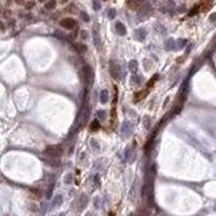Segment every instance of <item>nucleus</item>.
<instances>
[{
  "mask_svg": "<svg viewBox=\"0 0 216 216\" xmlns=\"http://www.w3.org/2000/svg\"><path fill=\"white\" fill-rule=\"evenodd\" d=\"M110 73L115 80L123 78V69H122V65H119L118 62H115V61H111V64H110Z\"/></svg>",
  "mask_w": 216,
  "mask_h": 216,
  "instance_id": "f257e3e1",
  "label": "nucleus"
},
{
  "mask_svg": "<svg viewBox=\"0 0 216 216\" xmlns=\"http://www.w3.org/2000/svg\"><path fill=\"white\" fill-rule=\"evenodd\" d=\"M45 154L50 158H58L62 154V147L60 145H54V146H49L45 150Z\"/></svg>",
  "mask_w": 216,
  "mask_h": 216,
  "instance_id": "f03ea898",
  "label": "nucleus"
},
{
  "mask_svg": "<svg viewBox=\"0 0 216 216\" xmlns=\"http://www.w3.org/2000/svg\"><path fill=\"white\" fill-rule=\"evenodd\" d=\"M132 128H134L132 122L126 120L124 123L122 124V127H120V135H122L123 138H128V137H131V134H132Z\"/></svg>",
  "mask_w": 216,
  "mask_h": 216,
  "instance_id": "7ed1b4c3",
  "label": "nucleus"
},
{
  "mask_svg": "<svg viewBox=\"0 0 216 216\" xmlns=\"http://www.w3.org/2000/svg\"><path fill=\"white\" fill-rule=\"evenodd\" d=\"M83 77L85 80V83L89 84L92 81V77H93V72H92V68L89 65H84L83 66Z\"/></svg>",
  "mask_w": 216,
  "mask_h": 216,
  "instance_id": "20e7f679",
  "label": "nucleus"
},
{
  "mask_svg": "<svg viewBox=\"0 0 216 216\" xmlns=\"http://www.w3.org/2000/svg\"><path fill=\"white\" fill-rule=\"evenodd\" d=\"M61 26L66 30H72V29H74V27L77 26V22H76L74 19H72V18H65V19L61 20Z\"/></svg>",
  "mask_w": 216,
  "mask_h": 216,
  "instance_id": "39448f33",
  "label": "nucleus"
},
{
  "mask_svg": "<svg viewBox=\"0 0 216 216\" xmlns=\"http://www.w3.org/2000/svg\"><path fill=\"white\" fill-rule=\"evenodd\" d=\"M93 43H94V47L97 49L99 51L103 49V42H101V37L99 34L97 30H93Z\"/></svg>",
  "mask_w": 216,
  "mask_h": 216,
  "instance_id": "423d86ee",
  "label": "nucleus"
},
{
  "mask_svg": "<svg viewBox=\"0 0 216 216\" xmlns=\"http://www.w3.org/2000/svg\"><path fill=\"white\" fill-rule=\"evenodd\" d=\"M164 47H165V50H168V51L177 50V42H176V39H173V38H169L165 40Z\"/></svg>",
  "mask_w": 216,
  "mask_h": 216,
  "instance_id": "0eeeda50",
  "label": "nucleus"
},
{
  "mask_svg": "<svg viewBox=\"0 0 216 216\" xmlns=\"http://www.w3.org/2000/svg\"><path fill=\"white\" fill-rule=\"evenodd\" d=\"M146 35H147V31L145 29H137L135 30V34H134V37L137 40H139V42H143V40L146 39Z\"/></svg>",
  "mask_w": 216,
  "mask_h": 216,
  "instance_id": "6e6552de",
  "label": "nucleus"
},
{
  "mask_svg": "<svg viewBox=\"0 0 216 216\" xmlns=\"http://www.w3.org/2000/svg\"><path fill=\"white\" fill-rule=\"evenodd\" d=\"M115 30H116V33H118L119 35H126V33H127L126 26L122 23V22H116V23H115Z\"/></svg>",
  "mask_w": 216,
  "mask_h": 216,
  "instance_id": "1a4fd4ad",
  "label": "nucleus"
},
{
  "mask_svg": "<svg viewBox=\"0 0 216 216\" xmlns=\"http://www.w3.org/2000/svg\"><path fill=\"white\" fill-rule=\"evenodd\" d=\"M172 10H174V3H173V0H166L165 6L161 7V11H162V12H169V11H172Z\"/></svg>",
  "mask_w": 216,
  "mask_h": 216,
  "instance_id": "9d476101",
  "label": "nucleus"
},
{
  "mask_svg": "<svg viewBox=\"0 0 216 216\" xmlns=\"http://www.w3.org/2000/svg\"><path fill=\"white\" fill-rule=\"evenodd\" d=\"M62 201H64L62 195H56V196H54V199H53V201H51V208H57V207H60L62 204Z\"/></svg>",
  "mask_w": 216,
  "mask_h": 216,
  "instance_id": "9b49d317",
  "label": "nucleus"
},
{
  "mask_svg": "<svg viewBox=\"0 0 216 216\" xmlns=\"http://www.w3.org/2000/svg\"><path fill=\"white\" fill-rule=\"evenodd\" d=\"M108 101H110V93H108L107 89H103V91H100V103L107 104Z\"/></svg>",
  "mask_w": 216,
  "mask_h": 216,
  "instance_id": "f8f14e48",
  "label": "nucleus"
},
{
  "mask_svg": "<svg viewBox=\"0 0 216 216\" xmlns=\"http://www.w3.org/2000/svg\"><path fill=\"white\" fill-rule=\"evenodd\" d=\"M128 69H130V72L134 74V73H137L138 72V62H137V60H131L128 62Z\"/></svg>",
  "mask_w": 216,
  "mask_h": 216,
  "instance_id": "ddd939ff",
  "label": "nucleus"
},
{
  "mask_svg": "<svg viewBox=\"0 0 216 216\" xmlns=\"http://www.w3.org/2000/svg\"><path fill=\"white\" fill-rule=\"evenodd\" d=\"M73 49L77 53H85L87 51V46H85V45H83V43H76V45H73Z\"/></svg>",
  "mask_w": 216,
  "mask_h": 216,
  "instance_id": "4468645a",
  "label": "nucleus"
},
{
  "mask_svg": "<svg viewBox=\"0 0 216 216\" xmlns=\"http://www.w3.org/2000/svg\"><path fill=\"white\" fill-rule=\"evenodd\" d=\"M78 202H80V208H84V207L88 204V196L87 195H81L80 199H78Z\"/></svg>",
  "mask_w": 216,
  "mask_h": 216,
  "instance_id": "2eb2a0df",
  "label": "nucleus"
},
{
  "mask_svg": "<svg viewBox=\"0 0 216 216\" xmlns=\"http://www.w3.org/2000/svg\"><path fill=\"white\" fill-rule=\"evenodd\" d=\"M56 6H57L56 0H49V2L45 4V8H46V10H49V11H51V10H54V8H56Z\"/></svg>",
  "mask_w": 216,
  "mask_h": 216,
  "instance_id": "dca6fc26",
  "label": "nucleus"
},
{
  "mask_svg": "<svg viewBox=\"0 0 216 216\" xmlns=\"http://www.w3.org/2000/svg\"><path fill=\"white\" fill-rule=\"evenodd\" d=\"M131 84H137V85H139V84H142V77L141 76H138L137 73H134V76L131 77Z\"/></svg>",
  "mask_w": 216,
  "mask_h": 216,
  "instance_id": "f3484780",
  "label": "nucleus"
},
{
  "mask_svg": "<svg viewBox=\"0 0 216 216\" xmlns=\"http://www.w3.org/2000/svg\"><path fill=\"white\" fill-rule=\"evenodd\" d=\"M176 42H177V50H181V49H184L186 46L188 40L186 39H177Z\"/></svg>",
  "mask_w": 216,
  "mask_h": 216,
  "instance_id": "a211bd4d",
  "label": "nucleus"
},
{
  "mask_svg": "<svg viewBox=\"0 0 216 216\" xmlns=\"http://www.w3.org/2000/svg\"><path fill=\"white\" fill-rule=\"evenodd\" d=\"M147 93V91H142V92H138V93H135V96H134V103H137L139 100H142L143 96Z\"/></svg>",
  "mask_w": 216,
  "mask_h": 216,
  "instance_id": "6ab92c4d",
  "label": "nucleus"
},
{
  "mask_svg": "<svg viewBox=\"0 0 216 216\" xmlns=\"http://www.w3.org/2000/svg\"><path fill=\"white\" fill-rule=\"evenodd\" d=\"M96 116H97L99 120H104V119H107V112L103 111V110H100V111L96 112Z\"/></svg>",
  "mask_w": 216,
  "mask_h": 216,
  "instance_id": "aec40b11",
  "label": "nucleus"
},
{
  "mask_svg": "<svg viewBox=\"0 0 216 216\" xmlns=\"http://www.w3.org/2000/svg\"><path fill=\"white\" fill-rule=\"evenodd\" d=\"M99 128H100V123H99V120L97 119L93 120L91 123V130H92V131H97Z\"/></svg>",
  "mask_w": 216,
  "mask_h": 216,
  "instance_id": "412c9836",
  "label": "nucleus"
},
{
  "mask_svg": "<svg viewBox=\"0 0 216 216\" xmlns=\"http://www.w3.org/2000/svg\"><path fill=\"white\" fill-rule=\"evenodd\" d=\"M92 7H93L94 11H99V10H100V8H101L100 0H93V2H92Z\"/></svg>",
  "mask_w": 216,
  "mask_h": 216,
  "instance_id": "4be33fe9",
  "label": "nucleus"
},
{
  "mask_svg": "<svg viewBox=\"0 0 216 216\" xmlns=\"http://www.w3.org/2000/svg\"><path fill=\"white\" fill-rule=\"evenodd\" d=\"M91 147L94 148V151H99V150H100V145L97 143L96 139H92V141H91Z\"/></svg>",
  "mask_w": 216,
  "mask_h": 216,
  "instance_id": "5701e85b",
  "label": "nucleus"
},
{
  "mask_svg": "<svg viewBox=\"0 0 216 216\" xmlns=\"http://www.w3.org/2000/svg\"><path fill=\"white\" fill-rule=\"evenodd\" d=\"M72 181H73V176H72V173L66 174L65 178H64V182L66 184V185H69V184H72Z\"/></svg>",
  "mask_w": 216,
  "mask_h": 216,
  "instance_id": "b1692460",
  "label": "nucleus"
},
{
  "mask_svg": "<svg viewBox=\"0 0 216 216\" xmlns=\"http://www.w3.org/2000/svg\"><path fill=\"white\" fill-rule=\"evenodd\" d=\"M154 30L155 31H159V34H165L166 33V29L164 26H161V24H155L154 26Z\"/></svg>",
  "mask_w": 216,
  "mask_h": 216,
  "instance_id": "393cba45",
  "label": "nucleus"
},
{
  "mask_svg": "<svg viewBox=\"0 0 216 216\" xmlns=\"http://www.w3.org/2000/svg\"><path fill=\"white\" fill-rule=\"evenodd\" d=\"M115 16H116V10L115 8H110L108 10V18L110 19H115Z\"/></svg>",
  "mask_w": 216,
  "mask_h": 216,
  "instance_id": "a878e982",
  "label": "nucleus"
},
{
  "mask_svg": "<svg viewBox=\"0 0 216 216\" xmlns=\"http://www.w3.org/2000/svg\"><path fill=\"white\" fill-rule=\"evenodd\" d=\"M80 15H81V19H83L84 22H89V16H88V14H87V12H84V11H83V12L80 14Z\"/></svg>",
  "mask_w": 216,
  "mask_h": 216,
  "instance_id": "bb28decb",
  "label": "nucleus"
},
{
  "mask_svg": "<svg viewBox=\"0 0 216 216\" xmlns=\"http://www.w3.org/2000/svg\"><path fill=\"white\" fill-rule=\"evenodd\" d=\"M54 35H56L57 38H60V39H64V40L66 39V37H65V35L61 33V31H56V33H54Z\"/></svg>",
  "mask_w": 216,
  "mask_h": 216,
  "instance_id": "cd10ccee",
  "label": "nucleus"
},
{
  "mask_svg": "<svg viewBox=\"0 0 216 216\" xmlns=\"http://www.w3.org/2000/svg\"><path fill=\"white\" fill-rule=\"evenodd\" d=\"M157 78H158V74H155L154 76V77H153L150 81H148V84H147V87H153V84H154L155 83V81H157Z\"/></svg>",
  "mask_w": 216,
  "mask_h": 216,
  "instance_id": "c85d7f7f",
  "label": "nucleus"
},
{
  "mask_svg": "<svg viewBox=\"0 0 216 216\" xmlns=\"http://www.w3.org/2000/svg\"><path fill=\"white\" fill-rule=\"evenodd\" d=\"M80 33H81V38H83L84 40H85V39H87V38H88V33H87V31H85V30H83V31H80Z\"/></svg>",
  "mask_w": 216,
  "mask_h": 216,
  "instance_id": "c756f323",
  "label": "nucleus"
},
{
  "mask_svg": "<svg viewBox=\"0 0 216 216\" xmlns=\"http://www.w3.org/2000/svg\"><path fill=\"white\" fill-rule=\"evenodd\" d=\"M209 22H216V12L211 14L209 15Z\"/></svg>",
  "mask_w": 216,
  "mask_h": 216,
  "instance_id": "7c9ffc66",
  "label": "nucleus"
},
{
  "mask_svg": "<svg viewBox=\"0 0 216 216\" xmlns=\"http://www.w3.org/2000/svg\"><path fill=\"white\" fill-rule=\"evenodd\" d=\"M94 207H96V208H100V199H99V197L94 199Z\"/></svg>",
  "mask_w": 216,
  "mask_h": 216,
  "instance_id": "2f4dec72",
  "label": "nucleus"
},
{
  "mask_svg": "<svg viewBox=\"0 0 216 216\" xmlns=\"http://www.w3.org/2000/svg\"><path fill=\"white\" fill-rule=\"evenodd\" d=\"M33 7H34V2H29V3L26 4V8H27V10H31Z\"/></svg>",
  "mask_w": 216,
  "mask_h": 216,
  "instance_id": "473e14b6",
  "label": "nucleus"
},
{
  "mask_svg": "<svg viewBox=\"0 0 216 216\" xmlns=\"http://www.w3.org/2000/svg\"><path fill=\"white\" fill-rule=\"evenodd\" d=\"M15 2H16L18 4H23V0H15Z\"/></svg>",
  "mask_w": 216,
  "mask_h": 216,
  "instance_id": "72a5a7b5",
  "label": "nucleus"
},
{
  "mask_svg": "<svg viewBox=\"0 0 216 216\" xmlns=\"http://www.w3.org/2000/svg\"><path fill=\"white\" fill-rule=\"evenodd\" d=\"M0 30H4V24L2 23V22H0Z\"/></svg>",
  "mask_w": 216,
  "mask_h": 216,
  "instance_id": "f704fd0d",
  "label": "nucleus"
},
{
  "mask_svg": "<svg viewBox=\"0 0 216 216\" xmlns=\"http://www.w3.org/2000/svg\"><path fill=\"white\" fill-rule=\"evenodd\" d=\"M61 2H62V3H66V2H68V0H61Z\"/></svg>",
  "mask_w": 216,
  "mask_h": 216,
  "instance_id": "c9c22d12",
  "label": "nucleus"
}]
</instances>
